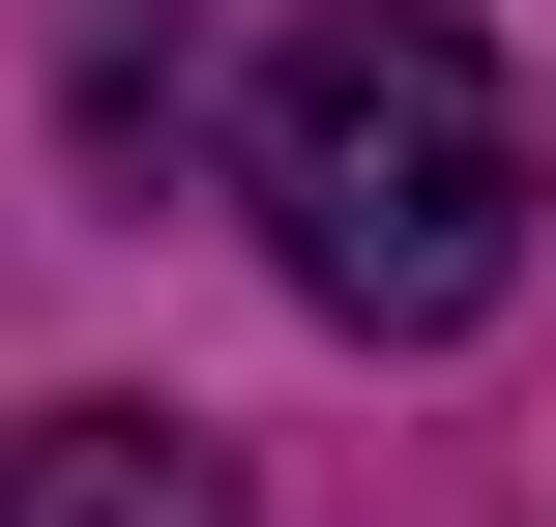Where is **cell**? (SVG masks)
Here are the masks:
<instances>
[{
	"instance_id": "cell-2",
	"label": "cell",
	"mask_w": 556,
	"mask_h": 527,
	"mask_svg": "<svg viewBox=\"0 0 556 527\" xmlns=\"http://www.w3.org/2000/svg\"><path fill=\"white\" fill-rule=\"evenodd\" d=\"M0 527H235V469L176 411H0Z\"/></svg>"
},
{
	"instance_id": "cell-1",
	"label": "cell",
	"mask_w": 556,
	"mask_h": 527,
	"mask_svg": "<svg viewBox=\"0 0 556 527\" xmlns=\"http://www.w3.org/2000/svg\"><path fill=\"white\" fill-rule=\"evenodd\" d=\"M235 205H264L293 323L469 352V323L528 293V235H556L528 59H498L469 0H323V29H264V88H235Z\"/></svg>"
}]
</instances>
